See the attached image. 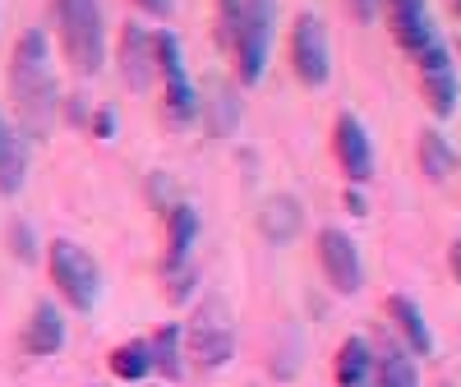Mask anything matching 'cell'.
Segmentation results:
<instances>
[{
    "label": "cell",
    "mask_w": 461,
    "mask_h": 387,
    "mask_svg": "<svg viewBox=\"0 0 461 387\" xmlns=\"http://www.w3.org/2000/svg\"><path fill=\"white\" fill-rule=\"evenodd\" d=\"M236 125H240V102H236V93H226L217 84L212 97H208V130L212 134H230Z\"/></svg>",
    "instance_id": "603a6c76"
},
{
    "label": "cell",
    "mask_w": 461,
    "mask_h": 387,
    "mask_svg": "<svg viewBox=\"0 0 461 387\" xmlns=\"http://www.w3.org/2000/svg\"><path fill=\"white\" fill-rule=\"evenodd\" d=\"M383 14H388V28H393V37H397V47H402L411 60H415L420 51H429L434 42H443L425 0H383Z\"/></svg>",
    "instance_id": "30bf717a"
},
{
    "label": "cell",
    "mask_w": 461,
    "mask_h": 387,
    "mask_svg": "<svg viewBox=\"0 0 461 387\" xmlns=\"http://www.w3.org/2000/svg\"><path fill=\"white\" fill-rule=\"evenodd\" d=\"M447 263H452V277L461 282V240H452V249H447Z\"/></svg>",
    "instance_id": "f546056e"
},
{
    "label": "cell",
    "mask_w": 461,
    "mask_h": 387,
    "mask_svg": "<svg viewBox=\"0 0 461 387\" xmlns=\"http://www.w3.org/2000/svg\"><path fill=\"white\" fill-rule=\"evenodd\" d=\"M374 378V346L365 337H346L337 351V387H369Z\"/></svg>",
    "instance_id": "d6986e66"
},
{
    "label": "cell",
    "mask_w": 461,
    "mask_h": 387,
    "mask_svg": "<svg viewBox=\"0 0 461 387\" xmlns=\"http://www.w3.org/2000/svg\"><path fill=\"white\" fill-rule=\"evenodd\" d=\"M332 148H337L341 176L351 180V184H365L374 176V143H369V134H365V125L356 121V115H337Z\"/></svg>",
    "instance_id": "8fae6325"
},
{
    "label": "cell",
    "mask_w": 461,
    "mask_h": 387,
    "mask_svg": "<svg viewBox=\"0 0 461 387\" xmlns=\"http://www.w3.org/2000/svg\"><path fill=\"white\" fill-rule=\"evenodd\" d=\"M273 28H277V0H240L230 47H236V74L245 88H254L263 79L267 51H273Z\"/></svg>",
    "instance_id": "3957f363"
},
{
    "label": "cell",
    "mask_w": 461,
    "mask_h": 387,
    "mask_svg": "<svg viewBox=\"0 0 461 387\" xmlns=\"http://www.w3.org/2000/svg\"><path fill=\"white\" fill-rule=\"evenodd\" d=\"M185 346L194 356L199 369H221L230 356H236V323H230V309L226 300H203L194 309V319L185 328Z\"/></svg>",
    "instance_id": "5b68a950"
},
{
    "label": "cell",
    "mask_w": 461,
    "mask_h": 387,
    "mask_svg": "<svg viewBox=\"0 0 461 387\" xmlns=\"http://www.w3.org/2000/svg\"><path fill=\"white\" fill-rule=\"evenodd\" d=\"M65 346V319H60V309L56 304H32V319H28V328H23V351L28 356H37V360H47V356H56Z\"/></svg>",
    "instance_id": "4fadbf2b"
},
{
    "label": "cell",
    "mask_w": 461,
    "mask_h": 387,
    "mask_svg": "<svg viewBox=\"0 0 461 387\" xmlns=\"http://www.w3.org/2000/svg\"><path fill=\"white\" fill-rule=\"evenodd\" d=\"M452 10H456V19H461V0H452Z\"/></svg>",
    "instance_id": "4dcf8cb0"
},
{
    "label": "cell",
    "mask_w": 461,
    "mask_h": 387,
    "mask_svg": "<svg viewBox=\"0 0 461 387\" xmlns=\"http://www.w3.org/2000/svg\"><path fill=\"white\" fill-rule=\"evenodd\" d=\"M415 69H420V88L429 97V111L438 121L456 111V97H461V79H456V65H452V51L443 42H434L429 51L415 56Z\"/></svg>",
    "instance_id": "ba28073f"
},
{
    "label": "cell",
    "mask_w": 461,
    "mask_h": 387,
    "mask_svg": "<svg viewBox=\"0 0 461 387\" xmlns=\"http://www.w3.org/2000/svg\"><path fill=\"white\" fill-rule=\"evenodd\" d=\"M111 374L121 378V382H143L152 374V351H148V341H125V346H115L111 351Z\"/></svg>",
    "instance_id": "7402d4cb"
},
{
    "label": "cell",
    "mask_w": 461,
    "mask_h": 387,
    "mask_svg": "<svg viewBox=\"0 0 461 387\" xmlns=\"http://www.w3.org/2000/svg\"><path fill=\"white\" fill-rule=\"evenodd\" d=\"M93 134H97V139H115V106H102V111L93 115Z\"/></svg>",
    "instance_id": "484cf974"
},
{
    "label": "cell",
    "mask_w": 461,
    "mask_h": 387,
    "mask_svg": "<svg viewBox=\"0 0 461 387\" xmlns=\"http://www.w3.org/2000/svg\"><path fill=\"white\" fill-rule=\"evenodd\" d=\"M194 240H199V212L189 203H171L167 208V273H176V267L189 263V254H194Z\"/></svg>",
    "instance_id": "9a60e30c"
},
{
    "label": "cell",
    "mask_w": 461,
    "mask_h": 387,
    "mask_svg": "<svg viewBox=\"0 0 461 387\" xmlns=\"http://www.w3.org/2000/svg\"><path fill=\"white\" fill-rule=\"evenodd\" d=\"M319 263H323V277L332 282V291L341 295H356L365 286V263H360V249L346 230L328 226L319 230Z\"/></svg>",
    "instance_id": "9c48e42d"
},
{
    "label": "cell",
    "mask_w": 461,
    "mask_h": 387,
    "mask_svg": "<svg viewBox=\"0 0 461 387\" xmlns=\"http://www.w3.org/2000/svg\"><path fill=\"white\" fill-rule=\"evenodd\" d=\"M47 263H51V282H56V291L69 300V309L88 314V309L97 304V295H102L97 258H93L84 245H74V240H51Z\"/></svg>",
    "instance_id": "277c9868"
},
{
    "label": "cell",
    "mask_w": 461,
    "mask_h": 387,
    "mask_svg": "<svg viewBox=\"0 0 461 387\" xmlns=\"http://www.w3.org/2000/svg\"><path fill=\"white\" fill-rule=\"evenodd\" d=\"M346 10H351L360 23H369V19L378 14V0H346Z\"/></svg>",
    "instance_id": "4316f807"
},
{
    "label": "cell",
    "mask_w": 461,
    "mask_h": 387,
    "mask_svg": "<svg viewBox=\"0 0 461 387\" xmlns=\"http://www.w3.org/2000/svg\"><path fill=\"white\" fill-rule=\"evenodd\" d=\"M291 69L304 88H323L332 74V51H328V28L319 14H300L291 23Z\"/></svg>",
    "instance_id": "52a82bcc"
},
{
    "label": "cell",
    "mask_w": 461,
    "mask_h": 387,
    "mask_svg": "<svg viewBox=\"0 0 461 387\" xmlns=\"http://www.w3.org/2000/svg\"><path fill=\"white\" fill-rule=\"evenodd\" d=\"M346 208H351L356 217H365L369 208H365V194H360V184H351V194H346Z\"/></svg>",
    "instance_id": "f1b7e54d"
},
{
    "label": "cell",
    "mask_w": 461,
    "mask_h": 387,
    "mask_svg": "<svg viewBox=\"0 0 461 387\" xmlns=\"http://www.w3.org/2000/svg\"><path fill=\"white\" fill-rule=\"evenodd\" d=\"M10 97L19 111L23 139H47L56 125V106H60V88H56V69H51V47L42 28H28L19 37V47L10 56Z\"/></svg>",
    "instance_id": "6da1fadb"
},
{
    "label": "cell",
    "mask_w": 461,
    "mask_h": 387,
    "mask_svg": "<svg viewBox=\"0 0 461 387\" xmlns=\"http://www.w3.org/2000/svg\"><path fill=\"white\" fill-rule=\"evenodd\" d=\"M369 387H420V374H415L411 351H402V346H383V351H374V378H369Z\"/></svg>",
    "instance_id": "ffe728a7"
},
{
    "label": "cell",
    "mask_w": 461,
    "mask_h": 387,
    "mask_svg": "<svg viewBox=\"0 0 461 387\" xmlns=\"http://www.w3.org/2000/svg\"><path fill=\"white\" fill-rule=\"evenodd\" d=\"M300 226H304V208L300 199H291V194H273V199H263L258 208V230L273 245H291L300 236Z\"/></svg>",
    "instance_id": "5bb4252c"
},
{
    "label": "cell",
    "mask_w": 461,
    "mask_h": 387,
    "mask_svg": "<svg viewBox=\"0 0 461 387\" xmlns=\"http://www.w3.org/2000/svg\"><path fill=\"white\" fill-rule=\"evenodd\" d=\"M452 166H456L452 143H447L438 130H425V134H420V171H425V176L438 184V180H447V176H452Z\"/></svg>",
    "instance_id": "44dd1931"
},
{
    "label": "cell",
    "mask_w": 461,
    "mask_h": 387,
    "mask_svg": "<svg viewBox=\"0 0 461 387\" xmlns=\"http://www.w3.org/2000/svg\"><path fill=\"white\" fill-rule=\"evenodd\" d=\"M152 60H158V74H162V93H167L171 121H180V125L194 121V115L203 111V97L194 93V84H189L180 37H176L171 28H158V32H152Z\"/></svg>",
    "instance_id": "8992f818"
},
{
    "label": "cell",
    "mask_w": 461,
    "mask_h": 387,
    "mask_svg": "<svg viewBox=\"0 0 461 387\" xmlns=\"http://www.w3.org/2000/svg\"><path fill=\"white\" fill-rule=\"evenodd\" d=\"M134 5H139L143 14H158V19H167V14L176 10V0H134Z\"/></svg>",
    "instance_id": "83f0119b"
},
{
    "label": "cell",
    "mask_w": 461,
    "mask_h": 387,
    "mask_svg": "<svg viewBox=\"0 0 461 387\" xmlns=\"http://www.w3.org/2000/svg\"><path fill=\"white\" fill-rule=\"evenodd\" d=\"M388 319L397 323V332L406 337V351L411 356H434V332L425 323V309H420L411 295H393L388 300Z\"/></svg>",
    "instance_id": "2e32d148"
},
{
    "label": "cell",
    "mask_w": 461,
    "mask_h": 387,
    "mask_svg": "<svg viewBox=\"0 0 461 387\" xmlns=\"http://www.w3.org/2000/svg\"><path fill=\"white\" fill-rule=\"evenodd\" d=\"M171 277V300H189V291H194V267H176V273H167Z\"/></svg>",
    "instance_id": "d4e9b609"
},
{
    "label": "cell",
    "mask_w": 461,
    "mask_h": 387,
    "mask_svg": "<svg viewBox=\"0 0 461 387\" xmlns=\"http://www.w3.org/2000/svg\"><path fill=\"white\" fill-rule=\"evenodd\" d=\"M456 51H461V32H456Z\"/></svg>",
    "instance_id": "1f68e13d"
},
{
    "label": "cell",
    "mask_w": 461,
    "mask_h": 387,
    "mask_svg": "<svg viewBox=\"0 0 461 387\" xmlns=\"http://www.w3.org/2000/svg\"><path fill=\"white\" fill-rule=\"evenodd\" d=\"M152 74H158V60H152V32L143 23H125L121 28V79L134 93H148Z\"/></svg>",
    "instance_id": "7c38bea8"
},
{
    "label": "cell",
    "mask_w": 461,
    "mask_h": 387,
    "mask_svg": "<svg viewBox=\"0 0 461 387\" xmlns=\"http://www.w3.org/2000/svg\"><path fill=\"white\" fill-rule=\"evenodd\" d=\"M10 245H14V254H19L23 263H32V258H37V240H32L28 221H14V226H10Z\"/></svg>",
    "instance_id": "cb8c5ba5"
},
{
    "label": "cell",
    "mask_w": 461,
    "mask_h": 387,
    "mask_svg": "<svg viewBox=\"0 0 461 387\" xmlns=\"http://www.w3.org/2000/svg\"><path fill=\"white\" fill-rule=\"evenodd\" d=\"M23 180H28V139L14 134L5 115H0V194L10 199V194L23 189Z\"/></svg>",
    "instance_id": "e0dca14e"
},
{
    "label": "cell",
    "mask_w": 461,
    "mask_h": 387,
    "mask_svg": "<svg viewBox=\"0 0 461 387\" xmlns=\"http://www.w3.org/2000/svg\"><path fill=\"white\" fill-rule=\"evenodd\" d=\"M56 32H60V51L74 65V74H93L106 60V23L97 0H56Z\"/></svg>",
    "instance_id": "7a4b0ae2"
},
{
    "label": "cell",
    "mask_w": 461,
    "mask_h": 387,
    "mask_svg": "<svg viewBox=\"0 0 461 387\" xmlns=\"http://www.w3.org/2000/svg\"><path fill=\"white\" fill-rule=\"evenodd\" d=\"M148 351H152V374L176 382L185 374V328L180 323H162L158 337L148 341Z\"/></svg>",
    "instance_id": "ac0fdd59"
}]
</instances>
